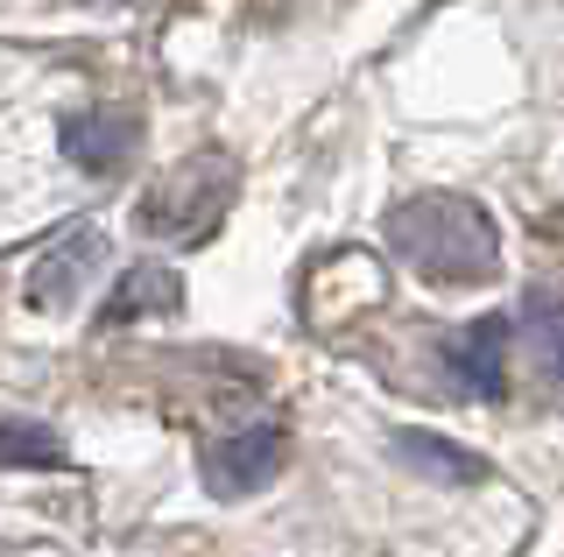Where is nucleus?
I'll use <instances>...</instances> for the list:
<instances>
[{
	"label": "nucleus",
	"mask_w": 564,
	"mask_h": 557,
	"mask_svg": "<svg viewBox=\"0 0 564 557\" xmlns=\"http://www.w3.org/2000/svg\"><path fill=\"white\" fill-rule=\"evenodd\" d=\"M388 233H395L402 261L431 283H487L494 261H501L494 219L473 198H410L388 219Z\"/></svg>",
	"instance_id": "obj_1"
},
{
	"label": "nucleus",
	"mask_w": 564,
	"mask_h": 557,
	"mask_svg": "<svg viewBox=\"0 0 564 557\" xmlns=\"http://www.w3.org/2000/svg\"><path fill=\"white\" fill-rule=\"evenodd\" d=\"M226 205H234V163L226 155H191L184 170H170L141 198V226L163 233V240H205Z\"/></svg>",
	"instance_id": "obj_2"
},
{
	"label": "nucleus",
	"mask_w": 564,
	"mask_h": 557,
	"mask_svg": "<svg viewBox=\"0 0 564 557\" xmlns=\"http://www.w3.org/2000/svg\"><path fill=\"white\" fill-rule=\"evenodd\" d=\"M282 430L275 424H254V430H240V438H226V445H212L205 451V487L212 494H254V487H269L282 473Z\"/></svg>",
	"instance_id": "obj_3"
},
{
	"label": "nucleus",
	"mask_w": 564,
	"mask_h": 557,
	"mask_svg": "<svg viewBox=\"0 0 564 557\" xmlns=\"http://www.w3.org/2000/svg\"><path fill=\"white\" fill-rule=\"evenodd\" d=\"M134 142H141L134 113H70L64 120V155L78 170H120L134 155Z\"/></svg>",
	"instance_id": "obj_4"
},
{
	"label": "nucleus",
	"mask_w": 564,
	"mask_h": 557,
	"mask_svg": "<svg viewBox=\"0 0 564 557\" xmlns=\"http://www.w3.org/2000/svg\"><path fill=\"white\" fill-rule=\"evenodd\" d=\"M93 261H99V233H85V226H78V233H70L64 248H50L43 261H35V275H29V304H43V310L70 304Z\"/></svg>",
	"instance_id": "obj_5"
},
{
	"label": "nucleus",
	"mask_w": 564,
	"mask_h": 557,
	"mask_svg": "<svg viewBox=\"0 0 564 557\" xmlns=\"http://www.w3.org/2000/svg\"><path fill=\"white\" fill-rule=\"evenodd\" d=\"M501 360H508V318H480L452 339V368L473 395H501Z\"/></svg>",
	"instance_id": "obj_6"
},
{
	"label": "nucleus",
	"mask_w": 564,
	"mask_h": 557,
	"mask_svg": "<svg viewBox=\"0 0 564 557\" xmlns=\"http://www.w3.org/2000/svg\"><path fill=\"white\" fill-rule=\"evenodd\" d=\"M176 304H184L176 275L155 269V261H141V269L120 275L113 297H106V325H134V318H155V310H176Z\"/></svg>",
	"instance_id": "obj_7"
},
{
	"label": "nucleus",
	"mask_w": 564,
	"mask_h": 557,
	"mask_svg": "<svg viewBox=\"0 0 564 557\" xmlns=\"http://www.w3.org/2000/svg\"><path fill=\"white\" fill-rule=\"evenodd\" d=\"M402 451H410V466H431V473H445V480H487V459H473L466 445L431 438V430H410Z\"/></svg>",
	"instance_id": "obj_8"
},
{
	"label": "nucleus",
	"mask_w": 564,
	"mask_h": 557,
	"mask_svg": "<svg viewBox=\"0 0 564 557\" xmlns=\"http://www.w3.org/2000/svg\"><path fill=\"white\" fill-rule=\"evenodd\" d=\"M0 466H64L57 430H43V424H0Z\"/></svg>",
	"instance_id": "obj_9"
},
{
	"label": "nucleus",
	"mask_w": 564,
	"mask_h": 557,
	"mask_svg": "<svg viewBox=\"0 0 564 557\" xmlns=\"http://www.w3.org/2000/svg\"><path fill=\"white\" fill-rule=\"evenodd\" d=\"M536 318L551 325V339H557V374H564V310H557L551 297H536Z\"/></svg>",
	"instance_id": "obj_10"
}]
</instances>
